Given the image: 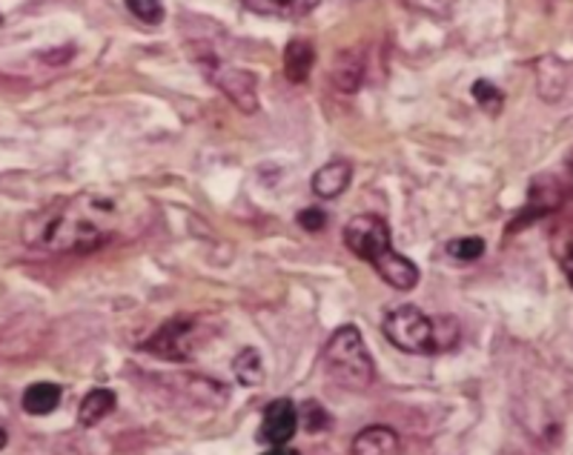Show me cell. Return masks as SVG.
<instances>
[{"mask_svg":"<svg viewBox=\"0 0 573 455\" xmlns=\"http://www.w3.org/2000/svg\"><path fill=\"white\" fill-rule=\"evenodd\" d=\"M119 204L98 192L61 198L24 220V243L43 252H92L119 229Z\"/></svg>","mask_w":573,"mask_h":455,"instance_id":"cell-1","label":"cell"},{"mask_svg":"<svg viewBox=\"0 0 573 455\" xmlns=\"http://www.w3.org/2000/svg\"><path fill=\"white\" fill-rule=\"evenodd\" d=\"M324 367L338 387L353 390V393L370 390L376 381V364L370 358L362 332L356 330L353 324H345L333 332L324 346Z\"/></svg>","mask_w":573,"mask_h":455,"instance_id":"cell-2","label":"cell"},{"mask_svg":"<svg viewBox=\"0 0 573 455\" xmlns=\"http://www.w3.org/2000/svg\"><path fill=\"white\" fill-rule=\"evenodd\" d=\"M385 338L401 353H433V315H424L419 306L401 304L385 315Z\"/></svg>","mask_w":573,"mask_h":455,"instance_id":"cell-3","label":"cell"},{"mask_svg":"<svg viewBox=\"0 0 573 455\" xmlns=\"http://www.w3.org/2000/svg\"><path fill=\"white\" fill-rule=\"evenodd\" d=\"M345 243L347 250L359 255L362 261H368L370 267H376L378 261L393 252L390 227L378 215H356V218L347 220Z\"/></svg>","mask_w":573,"mask_h":455,"instance_id":"cell-4","label":"cell"},{"mask_svg":"<svg viewBox=\"0 0 573 455\" xmlns=\"http://www.w3.org/2000/svg\"><path fill=\"white\" fill-rule=\"evenodd\" d=\"M201 344V324L196 318H173L161 324V330L144 344V350L166 362H187L198 353Z\"/></svg>","mask_w":573,"mask_h":455,"instance_id":"cell-5","label":"cell"},{"mask_svg":"<svg viewBox=\"0 0 573 455\" xmlns=\"http://www.w3.org/2000/svg\"><path fill=\"white\" fill-rule=\"evenodd\" d=\"M299 430V409L290 399L270 401L264 409V421H261L259 441L270 444V447H287Z\"/></svg>","mask_w":573,"mask_h":455,"instance_id":"cell-6","label":"cell"},{"mask_svg":"<svg viewBox=\"0 0 573 455\" xmlns=\"http://www.w3.org/2000/svg\"><path fill=\"white\" fill-rule=\"evenodd\" d=\"M212 84L227 94L229 101L236 103L241 112L259 110V98H256V78L250 72L236 69V66H224V63H212L210 66Z\"/></svg>","mask_w":573,"mask_h":455,"instance_id":"cell-7","label":"cell"},{"mask_svg":"<svg viewBox=\"0 0 573 455\" xmlns=\"http://www.w3.org/2000/svg\"><path fill=\"white\" fill-rule=\"evenodd\" d=\"M378 275H382V281L390 283L393 290H401L408 292L413 290L419 283V267L413 264V261L408 258V255H399V252L393 250L390 255H385V258L378 261L376 267Z\"/></svg>","mask_w":573,"mask_h":455,"instance_id":"cell-8","label":"cell"},{"mask_svg":"<svg viewBox=\"0 0 573 455\" xmlns=\"http://www.w3.org/2000/svg\"><path fill=\"white\" fill-rule=\"evenodd\" d=\"M401 450L399 432L390 427H368L356 435L353 453L359 455H396Z\"/></svg>","mask_w":573,"mask_h":455,"instance_id":"cell-9","label":"cell"},{"mask_svg":"<svg viewBox=\"0 0 573 455\" xmlns=\"http://www.w3.org/2000/svg\"><path fill=\"white\" fill-rule=\"evenodd\" d=\"M350 181H353V166L347 161H333L313 175V192L319 198H338L350 187Z\"/></svg>","mask_w":573,"mask_h":455,"instance_id":"cell-10","label":"cell"},{"mask_svg":"<svg viewBox=\"0 0 573 455\" xmlns=\"http://www.w3.org/2000/svg\"><path fill=\"white\" fill-rule=\"evenodd\" d=\"M331 78L333 84H336V89H341V92H356V89L362 87V78H364L362 52H356V49L338 52L336 63H333Z\"/></svg>","mask_w":573,"mask_h":455,"instance_id":"cell-11","label":"cell"},{"mask_svg":"<svg viewBox=\"0 0 573 455\" xmlns=\"http://www.w3.org/2000/svg\"><path fill=\"white\" fill-rule=\"evenodd\" d=\"M244 7L256 15L282 17V21H296V17L310 15L319 0H241Z\"/></svg>","mask_w":573,"mask_h":455,"instance_id":"cell-12","label":"cell"},{"mask_svg":"<svg viewBox=\"0 0 573 455\" xmlns=\"http://www.w3.org/2000/svg\"><path fill=\"white\" fill-rule=\"evenodd\" d=\"M313 63H315V49L310 40L296 38L287 43V49H284V75H287V80H292V84H304L310 69H313Z\"/></svg>","mask_w":573,"mask_h":455,"instance_id":"cell-13","label":"cell"},{"mask_svg":"<svg viewBox=\"0 0 573 455\" xmlns=\"http://www.w3.org/2000/svg\"><path fill=\"white\" fill-rule=\"evenodd\" d=\"M21 407H24V413H29V416H49V413H55V409L61 407V387L49 384V381L26 387Z\"/></svg>","mask_w":573,"mask_h":455,"instance_id":"cell-14","label":"cell"},{"mask_svg":"<svg viewBox=\"0 0 573 455\" xmlns=\"http://www.w3.org/2000/svg\"><path fill=\"white\" fill-rule=\"evenodd\" d=\"M112 409H115V393L112 390H92V393H87V399L80 401L78 421L84 427L101 425Z\"/></svg>","mask_w":573,"mask_h":455,"instance_id":"cell-15","label":"cell"},{"mask_svg":"<svg viewBox=\"0 0 573 455\" xmlns=\"http://www.w3.org/2000/svg\"><path fill=\"white\" fill-rule=\"evenodd\" d=\"M233 372H236V378L244 387L264 384V362H261V355L256 353L252 346L241 350V353L233 358Z\"/></svg>","mask_w":573,"mask_h":455,"instance_id":"cell-16","label":"cell"},{"mask_svg":"<svg viewBox=\"0 0 573 455\" xmlns=\"http://www.w3.org/2000/svg\"><path fill=\"white\" fill-rule=\"evenodd\" d=\"M550 252H553V258L562 267V273L568 275V283L573 287V224H562V227L553 229Z\"/></svg>","mask_w":573,"mask_h":455,"instance_id":"cell-17","label":"cell"},{"mask_svg":"<svg viewBox=\"0 0 573 455\" xmlns=\"http://www.w3.org/2000/svg\"><path fill=\"white\" fill-rule=\"evenodd\" d=\"M433 353H448L459 346V338H462V327L456 321L453 315H433Z\"/></svg>","mask_w":573,"mask_h":455,"instance_id":"cell-18","label":"cell"},{"mask_svg":"<svg viewBox=\"0 0 573 455\" xmlns=\"http://www.w3.org/2000/svg\"><path fill=\"white\" fill-rule=\"evenodd\" d=\"M473 101L479 103L485 115L496 118V115L502 112L505 98H502V89L494 87L490 80H476V84H473Z\"/></svg>","mask_w":573,"mask_h":455,"instance_id":"cell-19","label":"cell"},{"mask_svg":"<svg viewBox=\"0 0 573 455\" xmlns=\"http://www.w3.org/2000/svg\"><path fill=\"white\" fill-rule=\"evenodd\" d=\"M445 252H448L450 258L453 261H479L482 255H485V241L482 238H453V241L445 247Z\"/></svg>","mask_w":573,"mask_h":455,"instance_id":"cell-20","label":"cell"},{"mask_svg":"<svg viewBox=\"0 0 573 455\" xmlns=\"http://www.w3.org/2000/svg\"><path fill=\"white\" fill-rule=\"evenodd\" d=\"M124 3L141 24L155 26L164 21V3L161 0H124Z\"/></svg>","mask_w":573,"mask_h":455,"instance_id":"cell-21","label":"cell"},{"mask_svg":"<svg viewBox=\"0 0 573 455\" xmlns=\"http://www.w3.org/2000/svg\"><path fill=\"white\" fill-rule=\"evenodd\" d=\"M331 425V418H327V413L322 409V404L319 401H307L304 404V427L310 432H319L324 430V427Z\"/></svg>","mask_w":573,"mask_h":455,"instance_id":"cell-22","label":"cell"},{"mask_svg":"<svg viewBox=\"0 0 573 455\" xmlns=\"http://www.w3.org/2000/svg\"><path fill=\"white\" fill-rule=\"evenodd\" d=\"M299 227L307 232H322L327 227V215L319 210V206H310V210H301L299 213Z\"/></svg>","mask_w":573,"mask_h":455,"instance_id":"cell-23","label":"cell"},{"mask_svg":"<svg viewBox=\"0 0 573 455\" xmlns=\"http://www.w3.org/2000/svg\"><path fill=\"white\" fill-rule=\"evenodd\" d=\"M419 9L431 12V15H448L450 9L456 7V0H413Z\"/></svg>","mask_w":573,"mask_h":455,"instance_id":"cell-24","label":"cell"},{"mask_svg":"<svg viewBox=\"0 0 573 455\" xmlns=\"http://www.w3.org/2000/svg\"><path fill=\"white\" fill-rule=\"evenodd\" d=\"M568 169H571V178H573V161H571V164H568Z\"/></svg>","mask_w":573,"mask_h":455,"instance_id":"cell-25","label":"cell"},{"mask_svg":"<svg viewBox=\"0 0 573 455\" xmlns=\"http://www.w3.org/2000/svg\"><path fill=\"white\" fill-rule=\"evenodd\" d=\"M0 24H3V12H0Z\"/></svg>","mask_w":573,"mask_h":455,"instance_id":"cell-26","label":"cell"}]
</instances>
